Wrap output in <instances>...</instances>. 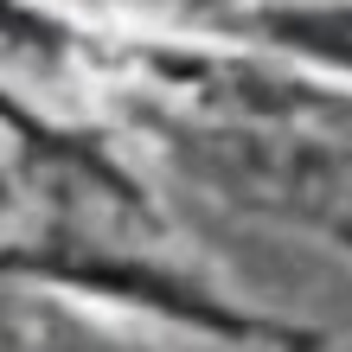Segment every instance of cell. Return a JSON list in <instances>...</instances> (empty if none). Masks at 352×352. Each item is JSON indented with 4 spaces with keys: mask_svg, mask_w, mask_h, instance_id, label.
I'll return each instance as SVG.
<instances>
[{
    "mask_svg": "<svg viewBox=\"0 0 352 352\" xmlns=\"http://www.w3.org/2000/svg\"><path fill=\"white\" fill-rule=\"evenodd\" d=\"M256 32H269L276 45H295L301 58H320L352 77V0L346 7H276L256 19Z\"/></svg>",
    "mask_w": 352,
    "mask_h": 352,
    "instance_id": "obj_1",
    "label": "cell"
}]
</instances>
